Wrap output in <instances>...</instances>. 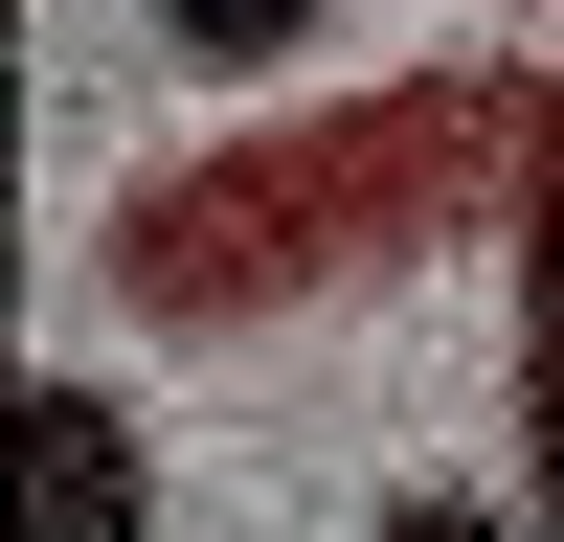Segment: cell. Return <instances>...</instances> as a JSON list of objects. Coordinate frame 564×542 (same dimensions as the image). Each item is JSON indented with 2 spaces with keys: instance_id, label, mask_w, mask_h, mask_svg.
<instances>
[{
  "instance_id": "277c9868",
  "label": "cell",
  "mask_w": 564,
  "mask_h": 542,
  "mask_svg": "<svg viewBox=\"0 0 564 542\" xmlns=\"http://www.w3.org/2000/svg\"><path fill=\"white\" fill-rule=\"evenodd\" d=\"M159 45H181V68H294L316 0H159Z\"/></svg>"
},
{
  "instance_id": "7a4b0ae2",
  "label": "cell",
  "mask_w": 564,
  "mask_h": 542,
  "mask_svg": "<svg viewBox=\"0 0 564 542\" xmlns=\"http://www.w3.org/2000/svg\"><path fill=\"white\" fill-rule=\"evenodd\" d=\"M23 542H159V452L90 361H23Z\"/></svg>"
},
{
  "instance_id": "6da1fadb",
  "label": "cell",
  "mask_w": 564,
  "mask_h": 542,
  "mask_svg": "<svg viewBox=\"0 0 564 542\" xmlns=\"http://www.w3.org/2000/svg\"><path fill=\"white\" fill-rule=\"evenodd\" d=\"M542 90L564 68H430V90H361V113H294V136H226V159H159L113 226H90V294L204 339V316H294V294H361V271L452 249V226H520L542 181Z\"/></svg>"
},
{
  "instance_id": "3957f363",
  "label": "cell",
  "mask_w": 564,
  "mask_h": 542,
  "mask_svg": "<svg viewBox=\"0 0 564 542\" xmlns=\"http://www.w3.org/2000/svg\"><path fill=\"white\" fill-rule=\"evenodd\" d=\"M520 520L564 542V90H542V181H520Z\"/></svg>"
},
{
  "instance_id": "5b68a950",
  "label": "cell",
  "mask_w": 564,
  "mask_h": 542,
  "mask_svg": "<svg viewBox=\"0 0 564 542\" xmlns=\"http://www.w3.org/2000/svg\"><path fill=\"white\" fill-rule=\"evenodd\" d=\"M361 542H542V520H497V497H384Z\"/></svg>"
}]
</instances>
